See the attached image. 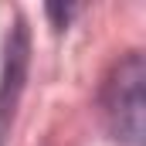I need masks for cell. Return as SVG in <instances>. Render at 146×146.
<instances>
[{"label": "cell", "instance_id": "cell-1", "mask_svg": "<svg viewBox=\"0 0 146 146\" xmlns=\"http://www.w3.org/2000/svg\"><path fill=\"white\" fill-rule=\"evenodd\" d=\"M143 82H146V61L139 51H126L115 65L109 68L102 92H99V106L102 119L112 139L122 146H143Z\"/></svg>", "mask_w": 146, "mask_h": 146}, {"label": "cell", "instance_id": "cell-2", "mask_svg": "<svg viewBox=\"0 0 146 146\" xmlns=\"http://www.w3.org/2000/svg\"><path fill=\"white\" fill-rule=\"evenodd\" d=\"M27 61H31V41H27V27L17 17L7 44H3V72H0V146L7 143L10 126H14V112L24 95V82H27Z\"/></svg>", "mask_w": 146, "mask_h": 146}, {"label": "cell", "instance_id": "cell-3", "mask_svg": "<svg viewBox=\"0 0 146 146\" xmlns=\"http://www.w3.org/2000/svg\"><path fill=\"white\" fill-rule=\"evenodd\" d=\"M75 14H78V7H48V17H54V21H58V27H65Z\"/></svg>", "mask_w": 146, "mask_h": 146}]
</instances>
